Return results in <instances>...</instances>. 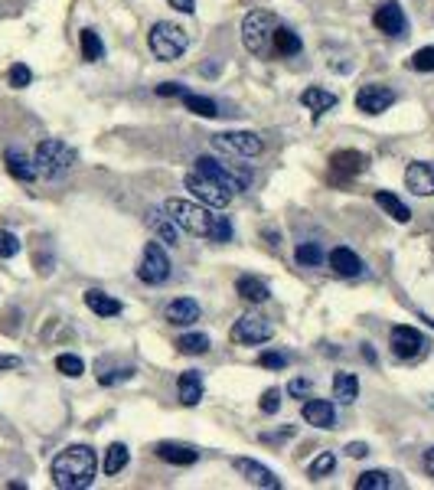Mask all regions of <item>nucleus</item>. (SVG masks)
<instances>
[{
    "label": "nucleus",
    "instance_id": "39448f33",
    "mask_svg": "<svg viewBox=\"0 0 434 490\" xmlns=\"http://www.w3.org/2000/svg\"><path fill=\"white\" fill-rule=\"evenodd\" d=\"M150 53L157 56L160 63H173V59H180L183 53H186V46H190V36H186V30L183 26H173V23L160 20L150 26Z\"/></svg>",
    "mask_w": 434,
    "mask_h": 490
},
{
    "label": "nucleus",
    "instance_id": "aec40b11",
    "mask_svg": "<svg viewBox=\"0 0 434 490\" xmlns=\"http://www.w3.org/2000/svg\"><path fill=\"white\" fill-rule=\"evenodd\" d=\"M392 487H402L399 474L392 471H366L356 477V490H392Z\"/></svg>",
    "mask_w": 434,
    "mask_h": 490
},
{
    "label": "nucleus",
    "instance_id": "c9c22d12",
    "mask_svg": "<svg viewBox=\"0 0 434 490\" xmlns=\"http://www.w3.org/2000/svg\"><path fill=\"white\" fill-rule=\"evenodd\" d=\"M56 370H59V373L63 376H82L85 373V363L79 360V356H75V353H63V356H56Z\"/></svg>",
    "mask_w": 434,
    "mask_h": 490
},
{
    "label": "nucleus",
    "instance_id": "0eeeda50",
    "mask_svg": "<svg viewBox=\"0 0 434 490\" xmlns=\"http://www.w3.org/2000/svg\"><path fill=\"white\" fill-rule=\"evenodd\" d=\"M212 148L235 157H258L265 150V141L255 131H223V134H212Z\"/></svg>",
    "mask_w": 434,
    "mask_h": 490
},
{
    "label": "nucleus",
    "instance_id": "7c9ffc66",
    "mask_svg": "<svg viewBox=\"0 0 434 490\" xmlns=\"http://www.w3.org/2000/svg\"><path fill=\"white\" fill-rule=\"evenodd\" d=\"M82 59L85 63H98L105 59V43L95 30H82Z\"/></svg>",
    "mask_w": 434,
    "mask_h": 490
},
{
    "label": "nucleus",
    "instance_id": "f03ea898",
    "mask_svg": "<svg viewBox=\"0 0 434 490\" xmlns=\"http://www.w3.org/2000/svg\"><path fill=\"white\" fill-rule=\"evenodd\" d=\"M75 164V150L59 138H46L36 144V154H33V167L36 173H42L46 180H59L63 173H69V167Z\"/></svg>",
    "mask_w": 434,
    "mask_h": 490
},
{
    "label": "nucleus",
    "instance_id": "2f4dec72",
    "mask_svg": "<svg viewBox=\"0 0 434 490\" xmlns=\"http://www.w3.org/2000/svg\"><path fill=\"white\" fill-rule=\"evenodd\" d=\"M127 461H131V451H127V445H111L105 451V474H121V471L127 468Z\"/></svg>",
    "mask_w": 434,
    "mask_h": 490
},
{
    "label": "nucleus",
    "instance_id": "423d86ee",
    "mask_svg": "<svg viewBox=\"0 0 434 490\" xmlns=\"http://www.w3.org/2000/svg\"><path fill=\"white\" fill-rule=\"evenodd\" d=\"M186 190H190L202 206H216V210H223V206H229V203L235 200L232 190H225L223 183H216L212 177H206V173H200V171L186 173Z\"/></svg>",
    "mask_w": 434,
    "mask_h": 490
},
{
    "label": "nucleus",
    "instance_id": "f8f14e48",
    "mask_svg": "<svg viewBox=\"0 0 434 490\" xmlns=\"http://www.w3.org/2000/svg\"><path fill=\"white\" fill-rule=\"evenodd\" d=\"M372 23H376V30L385 33V36H402L405 33V10L399 7V0H385V3L376 7Z\"/></svg>",
    "mask_w": 434,
    "mask_h": 490
},
{
    "label": "nucleus",
    "instance_id": "ddd939ff",
    "mask_svg": "<svg viewBox=\"0 0 434 490\" xmlns=\"http://www.w3.org/2000/svg\"><path fill=\"white\" fill-rule=\"evenodd\" d=\"M395 105V92L385 86H362L356 92V108L366 111V115H382L385 108Z\"/></svg>",
    "mask_w": 434,
    "mask_h": 490
},
{
    "label": "nucleus",
    "instance_id": "a211bd4d",
    "mask_svg": "<svg viewBox=\"0 0 434 490\" xmlns=\"http://www.w3.org/2000/svg\"><path fill=\"white\" fill-rule=\"evenodd\" d=\"M163 317H167V324H173V327H190L193 320H200V304L193 298H177L167 304Z\"/></svg>",
    "mask_w": 434,
    "mask_h": 490
},
{
    "label": "nucleus",
    "instance_id": "c03bdc74",
    "mask_svg": "<svg viewBox=\"0 0 434 490\" xmlns=\"http://www.w3.org/2000/svg\"><path fill=\"white\" fill-rule=\"evenodd\" d=\"M183 92H186V88H183L180 82H163V86H157V95H163V98H167V95H180L183 98Z\"/></svg>",
    "mask_w": 434,
    "mask_h": 490
},
{
    "label": "nucleus",
    "instance_id": "20e7f679",
    "mask_svg": "<svg viewBox=\"0 0 434 490\" xmlns=\"http://www.w3.org/2000/svg\"><path fill=\"white\" fill-rule=\"evenodd\" d=\"M275 30H278V20L271 17V13H268V10H252L242 20V46L252 56H271V53H275V46H271Z\"/></svg>",
    "mask_w": 434,
    "mask_h": 490
},
{
    "label": "nucleus",
    "instance_id": "1a4fd4ad",
    "mask_svg": "<svg viewBox=\"0 0 434 490\" xmlns=\"http://www.w3.org/2000/svg\"><path fill=\"white\" fill-rule=\"evenodd\" d=\"M275 337V327L268 317H258V314H245V317L235 320L232 327V340L245 343V347H258V343H268Z\"/></svg>",
    "mask_w": 434,
    "mask_h": 490
},
{
    "label": "nucleus",
    "instance_id": "a878e982",
    "mask_svg": "<svg viewBox=\"0 0 434 490\" xmlns=\"http://www.w3.org/2000/svg\"><path fill=\"white\" fill-rule=\"evenodd\" d=\"M177 389H180V402L183 405H200V399H202V376L196 373V370H186V373L180 376Z\"/></svg>",
    "mask_w": 434,
    "mask_h": 490
},
{
    "label": "nucleus",
    "instance_id": "412c9836",
    "mask_svg": "<svg viewBox=\"0 0 434 490\" xmlns=\"http://www.w3.org/2000/svg\"><path fill=\"white\" fill-rule=\"evenodd\" d=\"M372 200H376V206H382V213H385V216H392L395 223H408V219H412V210H408V206H405V203L399 200L395 193L376 190V196H372Z\"/></svg>",
    "mask_w": 434,
    "mask_h": 490
},
{
    "label": "nucleus",
    "instance_id": "de8ad7c7",
    "mask_svg": "<svg viewBox=\"0 0 434 490\" xmlns=\"http://www.w3.org/2000/svg\"><path fill=\"white\" fill-rule=\"evenodd\" d=\"M20 366V356H0V373H7V370H17Z\"/></svg>",
    "mask_w": 434,
    "mask_h": 490
},
{
    "label": "nucleus",
    "instance_id": "b1692460",
    "mask_svg": "<svg viewBox=\"0 0 434 490\" xmlns=\"http://www.w3.org/2000/svg\"><path fill=\"white\" fill-rule=\"evenodd\" d=\"M147 223L154 226V232H157L167 245H177V242H180V232H177L180 226L173 223V219H170L163 210H150V213H147Z\"/></svg>",
    "mask_w": 434,
    "mask_h": 490
},
{
    "label": "nucleus",
    "instance_id": "5701e85b",
    "mask_svg": "<svg viewBox=\"0 0 434 490\" xmlns=\"http://www.w3.org/2000/svg\"><path fill=\"white\" fill-rule=\"evenodd\" d=\"M3 164H7L10 177H17L20 183H33V180H36V167H33V160H26L20 150L10 148L7 154H3Z\"/></svg>",
    "mask_w": 434,
    "mask_h": 490
},
{
    "label": "nucleus",
    "instance_id": "2eb2a0df",
    "mask_svg": "<svg viewBox=\"0 0 434 490\" xmlns=\"http://www.w3.org/2000/svg\"><path fill=\"white\" fill-rule=\"evenodd\" d=\"M157 458L167 461V464H177V468H190V464H196L200 461V451L190 445H180V441H160L157 448Z\"/></svg>",
    "mask_w": 434,
    "mask_h": 490
},
{
    "label": "nucleus",
    "instance_id": "dca6fc26",
    "mask_svg": "<svg viewBox=\"0 0 434 490\" xmlns=\"http://www.w3.org/2000/svg\"><path fill=\"white\" fill-rule=\"evenodd\" d=\"M330 268L337 271L339 278H356L362 275V258L353 252V248H346V245H337L333 252H330Z\"/></svg>",
    "mask_w": 434,
    "mask_h": 490
},
{
    "label": "nucleus",
    "instance_id": "72a5a7b5",
    "mask_svg": "<svg viewBox=\"0 0 434 490\" xmlns=\"http://www.w3.org/2000/svg\"><path fill=\"white\" fill-rule=\"evenodd\" d=\"M294 262L300 268H317L320 262H323V248H320L317 242H304L294 248Z\"/></svg>",
    "mask_w": 434,
    "mask_h": 490
},
{
    "label": "nucleus",
    "instance_id": "ea45409f",
    "mask_svg": "<svg viewBox=\"0 0 434 490\" xmlns=\"http://www.w3.org/2000/svg\"><path fill=\"white\" fill-rule=\"evenodd\" d=\"M17 252H20V239L7 229H0V258H13Z\"/></svg>",
    "mask_w": 434,
    "mask_h": 490
},
{
    "label": "nucleus",
    "instance_id": "6ab92c4d",
    "mask_svg": "<svg viewBox=\"0 0 434 490\" xmlns=\"http://www.w3.org/2000/svg\"><path fill=\"white\" fill-rule=\"evenodd\" d=\"M235 294L242 301H248V304H265V301L271 298V291H268L265 281H262V278H252V275H242L235 281Z\"/></svg>",
    "mask_w": 434,
    "mask_h": 490
},
{
    "label": "nucleus",
    "instance_id": "f3484780",
    "mask_svg": "<svg viewBox=\"0 0 434 490\" xmlns=\"http://www.w3.org/2000/svg\"><path fill=\"white\" fill-rule=\"evenodd\" d=\"M304 422L314 428H333L337 425V409L327 402V399H307L304 402Z\"/></svg>",
    "mask_w": 434,
    "mask_h": 490
},
{
    "label": "nucleus",
    "instance_id": "393cba45",
    "mask_svg": "<svg viewBox=\"0 0 434 490\" xmlns=\"http://www.w3.org/2000/svg\"><path fill=\"white\" fill-rule=\"evenodd\" d=\"M271 46H275L278 56H297L300 49H304V43H300V36H297L291 26H284V23H278L275 30V40H271Z\"/></svg>",
    "mask_w": 434,
    "mask_h": 490
},
{
    "label": "nucleus",
    "instance_id": "f257e3e1",
    "mask_svg": "<svg viewBox=\"0 0 434 490\" xmlns=\"http://www.w3.org/2000/svg\"><path fill=\"white\" fill-rule=\"evenodd\" d=\"M53 484L59 490H85L95 484L98 458L88 445H69L53 458Z\"/></svg>",
    "mask_w": 434,
    "mask_h": 490
},
{
    "label": "nucleus",
    "instance_id": "f704fd0d",
    "mask_svg": "<svg viewBox=\"0 0 434 490\" xmlns=\"http://www.w3.org/2000/svg\"><path fill=\"white\" fill-rule=\"evenodd\" d=\"M333 471H337V455H333V451H323V455H317V458L310 461L307 474H310V480H323L327 474H333Z\"/></svg>",
    "mask_w": 434,
    "mask_h": 490
},
{
    "label": "nucleus",
    "instance_id": "09e8293b",
    "mask_svg": "<svg viewBox=\"0 0 434 490\" xmlns=\"http://www.w3.org/2000/svg\"><path fill=\"white\" fill-rule=\"evenodd\" d=\"M421 464H424V471H428V474H431V477H434V448H428V451H424Z\"/></svg>",
    "mask_w": 434,
    "mask_h": 490
},
{
    "label": "nucleus",
    "instance_id": "49530a36",
    "mask_svg": "<svg viewBox=\"0 0 434 490\" xmlns=\"http://www.w3.org/2000/svg\"><path fill=\"white\" fill-rule=\"evenodd\" d=\"M170 7L180 10V13H193L196 10V0H170Z\"/></svg>",
    "mask_w": 434,
    "mask_h": 490
},
{
    "label": "nucleus",
    "instance_id": "4be33fe9",
    "mask_svg": "<svg viewBox=\"0 0 434 490\" xmlns=\"http://www.w3.org/2000/svg\"><path fill=\"white\" fill-rule=\"evenodd\" d=\"M85 308L95 310L98 317H115V314H121V301H115L111 294H105V291H85Z\"/></svg>",
    "mask_w": 434,
    "mask_h": 490
},
{
    "label": "nucleus",
    "instance_id": "9d476101",
    "mask_svg": "<svg viewBox=\"0 0 434 490\" xmlns=\"http://www.w3.org/2000/svg\"><path fill=\"white\" fill-rule=\"evenodd\" d=\"M389 347H392V353L399 360H415L424 350V337H421V331H415L408 324H399V327H392Z\"/></svg>",
    "mask_w": 434,
    "mask_h": 490
},
{
    "label": "nucleus",
    "instance_id": "c756f323",
    "mask_svg": "<svg viewBox=\"0 0 434 490\" xmlns=\"http://www.w3.org/2000/svg\"><path fill=\"white\" fill-rule=\"evenodd\" d=\"M183 105L190 108L193 115L200 118H219V105L206 95H193V92H183Z\"/></svg>",
    "mask_w": 434,
    "mask_h": 490
},
{
    "label": "nucleus",
    "instance_id": "473e14b6",
    "mask_svg": "<svg viewBox=\"0 0 434 490\" xmlns=\"http://www.w3.org/2000/svg\"><path fill=\"white\" fill-rule=\"evenodd\" d=\"M177 350L183 356H202V353L209 350V337L206 333H183L180 340H177Z\"/></svg>",
    "mask_w": 434,
    "mask_h": 490
},
{
    "label": "nucleus",
    "instance_id": "e433bc0d",
    "mask_svg": "<svg viewBox=\"0 0 434 490\" xmlns=\"http://www.w3.org/2000/svg\"><path fill=\"white\" fill-rule=\"evenodd\" d=\"M408 65H412L415 72H434V46H421V49L408 59Z\"/></svg>",
    "mask_w": 434,
    "mask_h": 490
},
{
    "label": "nucleus",
    "instance_id": "a18cd8bd",
    "mask_svg": "<svg viewBox=\"0 0 434 490\" xmlns=\"http://www.w3.org/2000/svg\"><path fill=\"white\" fill-rule=\"evenodd\" d=\"M346 455H350V458H366V455H369V445H366V441H350V445H346Z\"/></svg>",
    "mask_w": 434,
    "mask_h": 490
},
{
    "label": "nucleus",
    "instance_id": "58836bf2",
    "mask_svg": "<svg viewBox=\"0 0 434 490\" xmlns=\"http://www.w3.org/2000/svg\"><path fill=\"white\" fill-rule=\"evenodd\" d=\"M258 363H262L265 370H287L291 356H287V353H278V350H265L262 356H258Z\"/></svg>",
    "mask_w": 434,
    "mask_h": 490
},
{
    "label": "nucleus",
    "instance_id": "cd10ccee",
    "mask_svg": "<svg viewBox=\"0 0 434 490\" xmlns=\"http://www.w3.org/2000/svg\"><path fill=\"white\" fill-rule=\"evenodd\" d=\"M356 395H360V379L353 373H337V379H333V399L350 405V402H356Z\"/></svg>",
    "mask_w": 434,
    "mask_h": 490
},
{
    "label": "nucleus",
    "instance_id": "4c0bfd02",
    "mask_svg": "<svg viewBox=\"0 0 434 490\" xmlns=\"http://www.w3.org/2000/svg\"><path fill=\"white\" fill-rule=\"evenodd\" d=\"M232 223L225 219V216H216V223H212V232H209V242H232Z\"/></svg>",
    "mask_w": 434,
    "mask_h": 490
},
{
    "label": "nucleus",
    "instance_id": "37998d69",
    "mask_svg": "<svg viewBox=\"0 0 434 490\" xmlns=\"http://www.w3.org/2000/svg\"><path fill=\"white\" fill-rule=\"evenodd\" d=\"M310 389H314V383H310V379H291V386H287V393L294 395V399H304V395H310Z\"/></svg>",
    "mask_w": 434,
    "mask_h": 490
},
{
    "label": "nucleus",
    "instance_id": "7ed1b4c3",
    "mask_svg": "<svg viewBox=\"0 0 434 490\" xmlns=\"http://www.w3.org/2000/svg\"><path fill=\"white\" fill-rule=\"evenodd\" d=\"M163 213L180 226L183 232L202 235V239H209L212 223H216V216H212L202 203H190V200H167L163 203Z\"/></svg>",
    "mask_w": 434,
    "mask_h": 490
},
{
    "label": "nucleus",
    "instance_id": "79ce46f5",
    "mask_svg": "<svg viewBox=\"0 0 434 490\" xmlns=\"http://www.w3.org/2000/svg\"><path fill=\"white\" fill-rule=\"evenodd\" d=\"M262 412H265V416H275L278 409H281V393H278V389H265V395H262Z\"/></svg>",
    "mask_w": 434,
    "mask_h": 490
},
{
    "label": "nucleus",
    "instance_id": "c85d7f7f",
    "mask_svg": "<svg viewBox=\"0 0 434 490\" xmlns=\"http://www.w3.org/2000/svg\"><path fill=\"white\" fill-rule=\"evenodd\" d=\"M333 171L337 173H362L366 171V154H360V150H339V154H333Z\"/></svg>",
    "mask_w": 434,
    "mask_h": 490
},
{
    "label": "nucleus",
    "instance_id": "4468645a",
    "mask_svg": "<svg viewBox=\"0 0 434 490\" xmlns=\"http://www.w3.org/2000/svg\"><path fill=\"white\" fill-rule=\"evenodd\" d=\"M405 187L415 193V196H434V164L428 160H415L405 171Z\"/></svg>",
    "mask_w": 434,
    "mask_h": 490
},
{
    "label": "nucleus",
    "instance_id": "a19ab883",
    "mask_svg": "<svg viewBox=\"0 0 434 490\" xmlns=\"http://www.w3.org/2000/svg\"><path fill=\"white\" fill-rule=\"evenodd\" d=\"M33 82V72H30V65H23V63H17V65H10V86L13 88H26Z\"/></svg>",
    "mask_w": 434,
    "mask_h": 490
},
{
    "label": "nucleus",
    "instance_id": "9b49d317",
    "mask_svg": "<svg viewBox=\"0 0 434 490\" xmlns=\"http://www.w3.org/2000/svg\"><path fill=\"white\" fill-rule=\"evenodd\" d=\"M232 468L242 474L248 484H255V487H265V490H278L281 487V480H278V474L271 468H265L262 461H252V458H235Z\"/></svg>",
    "mask_w": 434,
    "mask_h": 490
},
{
    "label": "nucleus",
    "instance_id": "bb28decb",
    "mask_svg": "<svg viewBox=\"0 0 434 490\" xmlns=\"http://www.w3.org/2000/svg\"><path fill=\"white\" fill-rule=\"evenodd\" d=\"M300 102H304V108H310L314 115H323V111H330V108L337 105V95L333 92H327V88H307L304 95H300Z\"/></svg>",
    "mask_w": 434,
    "mask_h": 490
},
{
    "label": "nucleus",
    "instance_id": "6e6552de",
    "mask_svg": "<svg viewBox=\"0 0 434 490\" xmlns=\"http://www.w3.org/2000/svg\"><path fill=\"white\" fill-rule=\"evenodd\" d=\"M138 278H140V281H147V285H163V281L170 278V258H167V252H163V245H160V242L144 245Z\"/></svg>",
    "mask_w": 434,
    "mask_h": 490
}]
</instances>
